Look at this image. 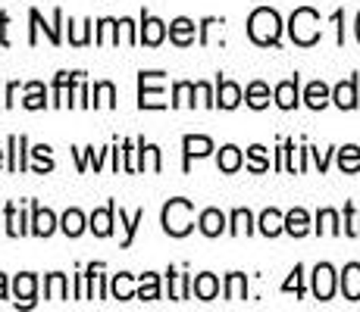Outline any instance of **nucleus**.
<instances>
[{
    "label": "nucleus",
    "mask_w": 360,
    "mask_h": 312,
    "mask_svg": "<svg viewBox=\"0 0 360 312\" xmlns=\"http://www.w3.org/2000/svg\"><path fill=\"white\" fill-rule=\"evenodd\" d=\"M248 34H251V41H254V44H260V47L279 44V34H282L279 13L269 10V6H260V10H254L251 19H248Z\"/></svg>",
    "instance_id": "1"
},
{
    "label": "nucleus",
    "mask_w": 360,
    "mask_h": 312,
    "mask_svg": "<svg viewBox=\"0 0 360 312\" xmlns=\"http://www.w3.org/2000/svg\"><path fill=\"white\" fill-rule=\"evenodd\" d=\"M195 228V206L191 200L176 197L163 206V231L172 234V238H185V234Z\"/></svg>",
    "instance_id": "2"
},
{
    "label": "nucleus",
    "mask_w": 360,
    "mask_h": 312,
    "mask_svg": "<svg viewBox=\"0 0 360 312\" xmlns=\"http://www.w3.org/2000/svg\"><path fill=\"white\" fill-rule=\"evenodd\" d=\"M288 34H292L297 47H314L320 41V13L310 10V6L295 10L292 19H288Z\"/></svg>",
    "instance_id": "3"
},
{
    "label": "nucleus",
    "mask_w": 360,
    "mask_h": 312,
    "mask_svg": "<svg viewBox=\"0 0 360 312\" xmlns=\"http://www.w3.org/2000/svg\"><path fill=\"white\" fill-rule=\"evenodd\" d=\"M163 72H141L138 75V107L141 109H163Z\"/></svg>",
    "instance_id": "4"
},
{
    "label": "nucleus",
    "mask_w": 360,
    "mask_h": 312,
    "mask_svg": "<svg viewBox=\"0 0 360 312\" xmlns=\"http://www.w3.org/2000/svg\"><path fill=\"white\" fill-rule=\"evenodd\" d=\"M332 294H335V269L329 266V262H320V266L314 269V297L316 300H332Z\"/></svg>",
    "instance_id": "5"
},
{
    "label": "nucleus",
    "mask_w": 360,
    "mask_h": 312,
    "mask_svg": "<svg viewBox=\"0 0 360 312\" xmlns=\"http://www.w3.org/2000/svg\"><path fill=\"white\" fill-rule=\"evenodd\" d=\"M163 38H166V22H160V19L150 16V13H144L138 41H141V44H148V47H157V44H163Z\"/></svg>",
    "instance_id": "6"
},
{
    "label": "nucleus",
    "mask_w": 360,
    "mask_h": 312,
    "mask_svg": "<svg viewBox=\"0 0 360 312\" xmlns=\"http://www.w3.org/2000/svg\"><path fill=\"white\" fill-rule=\"evenodd\" d=\"M34 290H38V278L32 272L16 275L13 281V294H16V306H34Z\"/></svg>",
    "instance_id": "7"
},
{
    "label": "nucleus",
    "mask_w": 360,
    "mask_h": 312,
    "mask_svg": "<svg viewBox=\"0 0 360 312\" xmlns=\"http://www.w3.org/2000/svg\"><path fill=\"white\" fill-rule=\"evenodd\" d=\"M182 147H185V172H188L191 159H200V156H207L213 150V141L210 137H204V135H185Z\"/></svg>",
    "instance_id": "8"
},
{
    "label": "nucleus",
    "mask_w": 360,
    "mask_h": 312,
    "mask_svg": "<svg viewBox=\"0 0 360 312\" xmlns=\"http://www.w3.org/2000/svg\"><path fill=\"white\" fill-rule=\"evenodd\" d=\"M113 216H116V203H107L103 210H94L91 219H88V228H91L98 238H110L113 234Z\"/></svg>",
    "instance_id": "9"
},
{
    "label": "nucleus",
    "mask_w": 360,
    "mask_h": 312,
    "mask_svg": "<svg viewBox=\"0 0 360 312\" xmlns=\"http://www.w3.org/2000/svg\"><path fill=\"white\" fill-rule=\"evenodd\" d=\"M29 19H32V38H29V44H38V29H44V32H47L51 44H60V29H57V25L63 22V13L53 10V25H44V22H41V13H38V10H32V13H29Z\"/></svg>",
    "instance_id": "10"
},
{
    "label": "nucleus",
    "mask_w": 360,
    "mask_h": 312,
    "mask_svg": "<svg viewBox=\"0 0 360 312\" xmlns=\"http://www.w3.org/2000/svg\"><path fill=\"white\" fill-rule=\"evenodd\" d=\"M195 29H198V25L191 22V19H185V16L172 19V22H169V41L176 47H191V44H195Z\"/></svg>",
    "instance_id": "11"
},
{
    "label": "nucleus",
    "mask_w": 360,
    "mask_h": 312,
    "mask_svg": "<svg viewBox=\"0 0 360 312\" xmlns=\"http://www.w3.org/2000/svg\"><path fill=\"white\" fill-rule=\"evenodd\" d=\"M34 216H32V234H38V238H51L53 231H57V216H53L51 210H41L38 203H32Z\"/></svg>",
    "instance_id": "12"
},
{
    "label": "nucleus",
    "mask_w": 360,
    "mask_h": 312,
    "mask_svg": "<svg viewBox=\"0 0 360 312\" xmlns=\"http://www.w3.org/2000/svg\"><path fill=\"white\" fill-rule=\"evenodd\" d=\"M342 294H345V300H351V303L360 300V262H348V266H345Z\"/></svg>",
    "instance_id": "13"
},
{
    "label": "nucleus",
    "mask_w": 360,
    "mask_h": 312,
    "mask_svg": "<svg viewBox=\"0 0 360 312\" xmlns=\"http://www.w3.org/2000/svg\"><path fill=\"white\" fill-rule=\"evenodd\" d=\"M332 100H335V107H342V109H354L357 107V79L338 81L335 91H332Z\"/></svg>",
    "instance_id": "14"
},
{
    "label": "nucleus",
    "mask_w": 360,
    "mask_h": 312,
    "mask_svg": "<svg viewBox=\"0 0 360 312\" xmlns=\"http://www.w3.org/2000/svg\"><path fill=\"white\" fill-rule=\"evenodd\" d=\"M238 103H241V88L235 85V81L219 79V81H217V107H223V109H235Z\"/></svg>",
    "instance_id": "15"
},
{
    "label": "nucleus",
    "mask_w": 360,
    "mask_h": 312,
    "mask_svg": "<svg viewBox=\"0 0 360 312\" xmlns=\"http://www.w3.org/2000/svg\"><path fill=\"white\" fill-rule=\"evenodd\" d=\"M198 225H200V231H204L207 238H219V234L226 231V216L219 210H204L200 212V219H198Z\"/></svg>",
    "instance_id": "16"
},
{
    "label": "nucleus",
    "mask_w": 360,
    "mask_h": 312,
    "mask_svg": "<svg viewBox=\"0 0 360 312\" xmlns=\"http://www.w3.org/2000/svg\"><path fill=\"white\" fill-rule=\"evenodd\" d=\"M329 100H332V91L326 88V81H310L307 91H304V103L310 109H323Z\"/></svg>",
    "instance_id": "17"
},
{
    "label": "nucleus",
    "mask_w": 360,
    "mask_h": 312,
    "mask_svg": "<svg viewBox=\"0 0 360 312\" xmlns=\"http://www.w3.org/2000/svg\"><path fill=\"white\" fill-rule=\"evenodd\" d=\"M191 290H195L198 300H217V294H219V281H217V275H210V272L198 275V278L191 281Z\"/></svg>",
    "instance_id": "18"
},
{
    "label": "nucleus",
    "mask_w": 360,
    "mask_h": 312,
    "mask_svg": "<svg viewBox=\"0 0 360 312\" xmlns=\"http://www.w3.org/2000/svg\"><path fill=\"white\" fill-rule=\"evenodd\" d=\"M285 231V216H282L279 210H263L260 216V234H266V238H276V234Z\"/></svg>",
    "instance_id": "19"
},
{
    "label": "nucleus",
    "mask_w": 360,
    "mask_h": 312,
    "mask_svg": "<svg viewBox=\"0 0 360 312\" xmlns=\"http://www.w3.org/2000/svg\"><path fill=\"white\" fill-rule=\"evenodd\" d=\"M276 103H279L282 109H295L297 107V75L288 81H282V85H276Z\"/></svg>",
    "instance_id": "20"
},
{
    "label": "nucleus",
    "mask_w": 360,
    "mask_h": 312,
    "mask_svg": "<svg viewBox=\"0 0 360 312\" xmlns=\"http://www.w3.org/2000/svg\"><path fill=\"white\" fill-rule=\"evenodd\" d=\"M241 150L235 147V144H226L223 150H219V159H217V165H219V172H226V175H232V172H238L241 169Z\"/></svg>",
    "instance_id": "21"
},
{
    "label": "nucleus",
    "mask_w": 360,
    "mask_h": 312,
    "mask_svg": "<svg viewBox=\"0 0 360 312\" xmlns=\"http://www.w3.org/2000/svg\"><path fill=\"white\" fill-rule=\"evenodd\" d=\"M285 231L292 234V238H304V234L310 231V216L301 210V206H297V210H292V212L285 216Z\"/></svg>",
    "instance_id": "22"
},
{
    "label": "nucleus",
    "mask_w": 360,
    "mask_h": 312,
    "mask_svg": "<svg viewBox=\"0 0 360 312\" xmlns=\"http://www.w3.org/2000/svg\"><path fill=\"white\" fill-rule=\"evenodd\" d=\"M245 103L251 109H266L269 107V88L263 85V81H251L245 91Z\"/></svg>",
    "instance_id": "23"
},
{
    "label": "nucleus",
    "mask_w": 360,
    "mask_h": 312,
    "mask_svg": "<svg viewBox=\"0 0 360 312\" xmlns=\"http://www.w3.org/2000/svg\"><path fill=\"white\" fill-rule=\"evenodd\" d=\"M44 297L47 300H66L69 297V287H66V275L53 272L44 278Z\"/></svg>",
    "instance_id": "24"
},
{
    "label": "nucleus",
    "mask_w": 360,
    "mask_h": 312,
    "mask_svg": "<svg viewBox=\"0 0 360 312\" xmlns=\"http://www.w3.org/2000/svg\"><path fill=\"white\" fill-rule=\"evenodd\" d=\"M110 290H113L116 300H131V297H138L135 281H131V275H129V272L113 275V284H110Z\"/></svg>",
    "instance_id": "25"
},
{
    "label": "nucleus",
    "mask_w": 360,
    "mask_h": 312,
    "mask_svg": "<svg viewBox=\"0 0 360 312\" xmlns=\"http://www.w3.org/2000/svg\"><path fill=\"white\" fill-rule=\"evenodd\" d=\"M338 169L348 172V175L360 172V147L357 144H348V147L338 150Z\"/></svg>",
    "instance_id": "26"
},
{
    "label": "nucleus",
    "mask_w": 360,
    "mask_h": 312,
    "mask_svg": "<svg viewBox=\"0 0 360 312\" xmlns=\"http://www.w3.org/2000/svg\"><path fill=\"white\" fill-rule=\"evenodd\" d=\"M25 135H13L10 137V172H22L25 169Z\"/></svg>",
    "instance_id": "27"
},
{
    "label": "nucleus",
    "mask_w": 360,
    "mask_h": 312,
    "mask_svg": "<svg viewBox=\"0 0 360 312\" xmlns=\"http://www.w3.org/2000/svg\"><path fill=\"white\" fill-rule=\"evenodd\" d=\"M245 297H248V278L241 272H232L229 278H226V300L238 303V300H245Z\"/></svg>",
    "instance_id": "28"
},
{
    "label": "nucleus",
    "mask_w": 360,
    "mask_h": 312,
    "mask_svg": "<svg viewBox=\"0 0 360 312\" xmlns=\"http://www.w3.org/2000/svg\"><path fill=\"white\" fill-rule=\"evenodd\" d=\"M138 300H160V278L154 272H144L138 281Z\"/></svg>",
    "instance_id": "29"
},
{
    "label": "nucleus",
    "mask_w": 360,
    "mask_h": 312,
    "mask_svg": "<svg viewBox=\"0 0 360 312\" xmlns=\"http://www.w3.org/2000/svg\"><path fill=\"white\" fill-rule=\"evenodd\" d=\"M25 109H44L47 107V91L41 81H32V85H25V100H22Z\"/></svg>",
    "instance_id": "30"
},
{
    "label": "nucleus",
    "mask_w": 360,
    "mask_h": 312,
    "mask_svg": "<svg viewBox=\"0 0 360 312\" xmlns=\"http://www.w3.org/2000/svg\"><path fill=\"white\" fill-rule=\"evenodd\" d=\"M166 275H169V297L172 300H188V294H191V278L188 275H176L172 269Z\"/></svg>",
    "instance_id": "31"
},
{
    "label": "nucleus",
    "mask_w": 360,
    "mask_h": 312,
    "mask_svg": "<svg viewBox=\"0 0 360 312\" xmlns=\"http://www.w3.org/2000/svg\"><path fill=\"white\" fill-rule=\"evenodd\" d=\"M60 228H63V234H69V238H79L85 231V216L79 210H66V216L60 219Z\"/></svg>",
    "instance_id": "32"
},
{
    "label": "nucleus",
    "mask_w": 360,
    "mask_h": 312,
    "mask_svg": "<svg viewBox=\"0 0 360 312\" xmlns=\"http://www.w3.org/2000/svg\"><path fill=\"white\" fill-rule=\"evenodd\" d=\"M195 85L191 81H179L176 88H172V107H195Z\"/></svg>",
    "instance_id": "33"
},
{
    "label": "nucleus",
    "mask_w": 360,
    "mask_h": 312,
    "mask_svg": "<svg viewBox=\"0 0 360 312\" xmlns=\"http://www.w3.org/2000/svg\"><path fill=\"white\" fill-rule=\"evenodd\" d=\"M6 234H13V238L29 234V228H25V216L22 212H16V206L13 203H6Z\"/></svg>",
    "instance_id": "34"
},
{
    "label": "nucleus",
    "mask_w": 360,
    "mask_h": 312,
    "mask_svg": "<svg viewBox=\"0 0 360 312\" xmlns=\"http://www.w3.org/2000/svg\"><path fill=\"white\" fill-rule=\"evenodd\" d=\"M316 231L320 234H338V212L335 210H320L316 212Z\"/></svg>",
    "instance_id": "35"
},
{
    "label": "nucleus",
    "mask_w": 360,
    "mask_h": 312,
    "mask_svg": "<svg viewBox=\"0 0 360 312\" xmlns=\"http://www.w3.org/2000/svg\"><path fill=\"white\" fill-rule=\"evenodd\" d=\"M98 44H120V32H116V19H101L98 34H94Z\"/></svg>",
    "instance_id": "36"
},
{
    "label": "nucleus",
    "mask_w": 360,
    "mask_h": 312,
    "mask_svg": "<svg viewBox=\"0 0 360 312\" xmlns=\"http://www.w3.org/2000/svg\"><path fill=\"white\" fill-rule=\"evenodd\" d=\"M94 107H116V88L110 81H98L94 85Z\"/></svg>",
    "instance_id": "37"
},
{
    "label": "nucleus",
    "mask_w": 360,
    "mask_h": 312,
    "mask_svg": "<svg viewBox=\"0 0 360 312\" xmlns=\"http://www.w3.org/2000/svg\"><path fill=\"white\" fill-rule=\"evenodd\" d=\"M229 231L235 234V238H241V234H251V231H254L251 212H248V210H235V212H232V228H229Z\"/></svg>",
    "instance_id": "38"
},
{
    "label": "nucleus",
    "mask_w": 360,
    "mask_h": 312,
    "mask_svg": "<svg viewBox=\"0 0 360 312\" xmlns=\"http://www.w3.org/2000/svg\"><path fill=\"white\" fill-rule=\"evenodd\" d=\"M248 169L251 172H266L269 169V159H266V147H260V144H254L251 150H248Z\"/></svg>",
    "instance_id": "39"
},
{
    "label": "nucleus",
    "mask_w": 360,
    "mask_h": 312,
    "mask_svg": "<svg viewBox=\"0 0 360 312\" xmlns=\"http://www.w3.org/2000/svg\"><path fill=\"white\" fill-rule=\"evenodd\" d=\"M144 222V210H138L131 219H126V212L120 210V225L126 228V240H122V247H131V240H135V231H138V225Z\"/></svg>",
    "instance_id": "40"
},
{
    "label": "nucleus",
    "mask_w": 360,
    "mask_h": 312,
    "mask_svg": "<svg viewBox=\"0 0 360 312\" xmlns=\"http://www.w3.org/2000/svg\"><path fill=\"white\" fill-rule=\"evenodd\" d=\"M32 156L38 159V165H34V172H38V175H44V172H51V169H53V159H51V147H47V144H38V147L32 150Z\"/></svg>",
    "instance_id": "41"
},
{
    "label": "nucleus",
    "mask_w": 360,
    "mask_h": 312,
    "mask_svg": "<svg viewBox=\"0 0 360 312\" xmlns=\"http://www.w3.org/2000/svg\"><path fill=\"white\" fill-rule=\"evenodd\" d=\"M345 234H351V238H360V212L354 206H345Z\"/></svg>",
    "instance_id": "42"
},
{
    "label": "nucleus",
    "mask_w": 360,
    "mask_h": 312,
    "mask_svg": "<svg viewBox=\"0 0 360 312\" xmlns=\"http://www.w3.org/2000/svg\"><path fill=\"white\" fill-rule=\"evenodd\" d=\"M282 290H285V294H292V290H295L297 297H304V266H295L292 278L282 284Z\"/></svg>",
    "instance_id": "43"
},
{
    "label": "nucleus",
    "mask_w": 360,
    "mask_h": 312,
    "mask_svg": "<svg viewBox=\"0 0 360 312\" xmlns=\"http://www.w3.org/2000/svg\"><path fill=\"white\" fill-rule=\"evenodd\" d=\"M72 107H88V85H85V79H75V85H72Z\"/></svg>",
    "instance_id": "44"
},
{
    "label": "nucleus",
    "mask_w": 360,
    "mask_h": 312,
    "mask_svg": "<svg viewBox=\"0 0 360 312\" xmlns=\"http://www.w3.org/2000/svg\"><path fill=\"white\" fill-rule=\"evenodd\" d=\"M116 32H120V38H126V44H138V32H135V22H131V19H120V22H116Z\"/></svg>",
    "instance_id": "45"
},
{
    "label": "nucleus",
    "mask_w": 360,
    "mask_h": 312,
    "mask_svg": "<svg viewBox=\"0 0 360 312\" xmlns=\"http://www.w3.org/2000/svg\"><path fill=\"white\" fill-rule=\"evenodd\" d=\"M135 154H138V150H135V144H131V141L122 144V159H126V163H122V169H126V172H141V169H138Z\"/></svg>",
    "instance_id": "46"
},
{
    "label": "nucleus",
    "mask_w": 360,
    "mask_h": 312,
    "mask_svg": "<svg viewBox=\"0 0 360 312\" xmlns=\"http://www.w3.org/2000/svg\"><path fill=\"white\" fill-rule=\"evenodd\" d=\"M88 25L91 22H69V29H72V44L75 47H82V44H88Z\"/></svg>",
    "instance_id": "47"
},
{
    "label": "nucleus",
    "mask_w": 360,
    "mask_h": 312,
    "mask_svg": "<svg viewBox=\"0 0 360 312\" xmlns=\"http://www.w3.org/2000/svg\"><path fill=\"white\" fill-rule=\"evenodd\" d=\"M195 91H198V97H200V103H204V107H217V97H213L210 85H204V81H198V85H195Z\"/></svg>",
    "instance_id": "48"
},
{
    "label": "nucleus",
    "mask_w": 360,
    "mask_h": 312,
    "mask_svg": "<svg viewBox=\"0 0 360 312\" xmlns=\"http://www.w3.org/2000/svg\"><path fill=\"white\" fill-rule=\"evenodd\" d=\"M310 154H314V159H316V169H320V172L329 169V150H326V154H320V150H310Z\"/></svg>",
    "instance_id": "49"
},
{
    "label": "nucleus",
    "mask_w": 360,
    "mask_h": 312,
    "mask_svg": "<svg viewBox=\"0 0 360 312\" xmlns=\"http://www.w3.org/2000/svg\"><path fill=\"white\" fill-rule=\"evenodd\" d=\"M16 94H19V81H13V85L10 88H6V107H13V103H16Z\"/></svg>",
    "instance_id": "50"
},
{
    "label": "nucleus",
    "mask_w": 360,
    "mask_h": 312,
    "mask_svg": "<svg viewBox=\"0 0 360 312\" xmlns=\"http://www.w3.org/2000/svg\"><path fill=\"white\" fill-rule=\"evenodd\" d=\"M6 22H10V16L0 13V44H10V41H6Z\"/></svg>",
    "instance_id": "51"
},
{
    "label": "nucleus",
    "mask_w": 360,
    "mask_h": 312,
    "mask_svg": "<svg viewBox=\"0 0 360 312\" xmlns=\"http://www.w3.org/2000/svg\"><path fill=\"white\" fill-rule=\"evenodd\" d=\"M0 300H6V275H0Z\"/></svg>",
    "instance_id": "52"
},
{
    "label": "nucleus",
    "mask_w": 360,
    "mask_h": 312,
    "mask_svg": "<svg viewBox=\"0 0 360 312\" xmlns=\"http://www.w3.org/2000/svg\"><path fill=\"white\" fill-rule=\"evenodd\" d=\"M354 29H357V41H360V13H357V25H354Z\"/></svg>",
    "instance_id": "53"
},
{
    "label": "nucleus",
    "mask_w": 360,
    "mask_h": 312,
    "mask_svg": "<svg viewBox=\"0 0 360 312\" xmlns=\"http://www.w3.org/2000/svg\"><path fill=\"white\" fill-rule=\"evenodd\" d=\"M0 165H4V150H0Z\"/></svg>",
    "instance_id": "54"
}]
</instances>
